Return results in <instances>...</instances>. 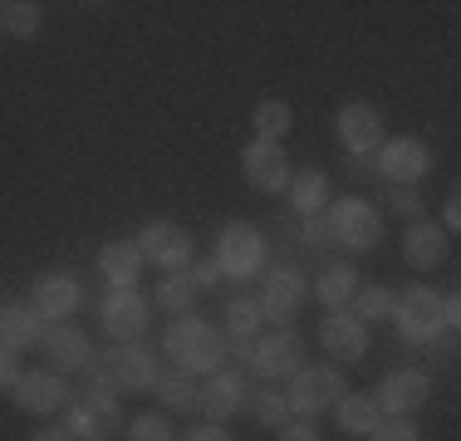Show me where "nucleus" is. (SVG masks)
Returning <instances> with one entry per match:
<instances>
[{
    "label": "nucleus",
    "mask_w": 461,
    "mask_h": 441,
    "mask_svg": "<svg viewBox=\"0 0 461 441\" xmlns=\"http://www.w3.org/2000/svg\"><path fill=\"white\" fill-rule=\"evenodd\" d=\"M246 402H250V417H256L260 427H276V432H280V427L290 422V397L276 392V388H266V392L246 397Z\"/></svg>",
    "instance_id": "obj_32"
},
{
    "label": "nucleus",
    "mask_w": 461,
    "mask_h": 441,
    "mask_svg": "<svg viewBox=\"0 0 461 441\" xmlns=\"http://www.w3.org/2000/svg\"><path fill=\"white\" fill-rule=\"evenodd\" d=\"M152 392H158L167 407L186 412V407H196V392H202V388H196V373H186V368H158Z\"/></svg>",
    "instance_id": "obj_29"
},
{
    "label": "nucleus",
    "mask_w": 461,
    "mask_h": 441,
    "mask_svg": "<svg viewBox=\"0 0 461 441\" xmlns=\"http://www.w3.org/2000/svg\"><path fill=\"white\" fill-rule=\"evenodd\" d=\"M142 265H148V260H142L138 240H108V246L98 250V274H104L108 290H133Z\"/></svg>",
    "instance_id": "obj_22"
},
{
    "label": "nucleus",
    "mask_w": 461,
    "mask_h": 441,
    "mask_svg": "<svg viewBox=\"0 0 461 441\" xmlns=\"http://www.w3.org/2000/svg\"><path fill=\"white\" fill-rule=\"evenodd\" d=\"M30 441H74V436L64 432V427H40V432L30 436Z\"/></svg>",
    "instance_id": "obj_43"
},
{
    "label": "nucleus",
    "mask_w": 461,
    "mask_h": 441,
    "mask_svg": "<svg viewBox=\"0 0 461 441\" xmlns=\"http://www.w3.org/2000/svg\"><path fill=\"white\" fill-rule=\"evenodd\" d=\"M329 212V226H334V246H348V250H373L383 240V212L364 196H344V202L324 206Z\"/></svg>",
    "instance_id": "obj_5"
},
{
    "label": "nucleus",
    "mask_w": 461,
    "mask_h": 441,
    "mask_svg": "<svg viewBox=\"0 0 461 441\" xmlns=\"http://www.w3.org/2000/svg\"><path fill=\"white\" fill-rule=\"evenodd\" d=\"M240 176H246L256 192H266V196H276L290 186V158H285V148L280 142H246L240 148Z\"/></svg>",
    "instance_id": "obj_13"
},
{
    "label": "nucleus",
    "mask_w": 461,
    "mask_h": 441,
    "mask_svg": "<svg viewBox=\"0 0 461 441\" xmlns=\"http://www.w3.org/2000/svg\"><path fill=\"white\" fill-rule=\"evenodd\" d=\"M276 441H324V436H320V427H314V422H285L276 432Z\"/></svg>",
    "instance_id": "obj_39"
},
{
    "label": "nucleus",
    "mask_w": 461,
    "mask_h": 441,
    "mask_svg": "<svg viewBox=\"0 0 461 441\" xmlns=\"http://www.w3.org/2000/svg\"><path fill=\"white\" fill-rule=\"evenodd\" d=\"M182 441H230V436H226L216 422H206V427H192V432H186Z\"/></svg>",
    "instance_id": "obj_42"
},
{
    "label": "nucleus",
    "mask_w": 461,
    "mask_h": 441,
    "mask_svg": "<svg viewBox=\"0 0 461 441\" xmlns=\"http://www.w3.org/2000/svg\"><path fill=\"white\" fill-rule=\"evenodd\" d=\"M310 300V284H304V274L294 270V265H280V270L266 274V290H260V319H270V324H290L294 314H300V304Z\"/></svg>",
    "instance_id": "obj_10"
},
{
    "label": "nucleus",
    "mask_w": 461,
    "mask_h": 441,
    "mask_svg": "<svg viewBox=\"0 0 461 441\" xmlns=\"http://www.w3.org/2000/svg\"><path fill=\"white\" fill-rule=\"evenodd\" d=\"M45 25V10L35 0H0V35L10 40H35Z\"/></svg>",
    "instance_id": "obj_27"
},
{
    "label": "nucleus",
    "mask_w": 461,
    "mask_h": 441,
    "mask_svg": "<svg viewBox=\"0 0 461 441\" xmlns=\"http://www.w3.org/2000/svg\"><path fill=\"white\" fill-rule=\"evenodd\" d=\"M123 427V402L108 388H89L79 397H69V432L74 441H113Z\"/></svg>",
    "instance_id": "obj_3"
},
{
    "label": "nucleus",
    "mask_w": 461,
    "mask_h": 441,
    "mask_svg": "<svg viewBox=\"0 0 461 441\" xmlns=\"http://www.w3.org/2000/svg\"><path fill=\"white\" fill-rule=\"evenodd\" d=\"M378 172L388 176V186H417L432 172V148L422 138H393L378 148Z\"/></svg>",
    "instance_id": "obj_12"
},
{
    "label": "nucleus",
    "mask_w": 461,
    "mask_h": 441,
    "mask_svg": "<svg viewBox=\"0 0 461 441\" xmlns=\"http://www.w3.org/2000/svg\"><path fill=\"white\" fill-rule=\"evenodd\" d=\"M186 280H192V290H212V284L221 280V265H216V260H196L192 270H186Z\"/></svg>",
    "instance_id": "obj_38"
},
{
    "label": "nucleus",
    "mask_w": 461,
    "mask_h": 441,
    "mask_svg": "<svg viewBox=\"0 0 461 441\" xmlns=\"http://www.w3.org/2000/svg\"><path fill=\"white\" fill-rule=\"evenodd\" d=\"M148 314H152V304L138 290H108L104 309H98V324L108 328L113 344H133V338H142V328H148Z\"/></svg>",
    "instance_id": "obj_15"
},
{
    "label": "nucleus",
    "mask_w": 461,
    "mask_h": 441,
    "mask_svg": "<svg viewBox=\"0 0 461 441\" xmlns=\"http://www.w3.org/2000/svg\"><path fill=\"white\" fill-rule=\"evenodd\" d=\"M348 392V382H344V373L334 368V363H314V368H300L290 378V412H300V417H320L329 412V407L339 402V397Z\"/></svg>",
    "instance_id": "obj_6"
},
{
    "label": "nucleus",
    "mask_w": 461,
    "mask_h": 441,
    "mask_svg": "<svg viewBox=\"0 0 461 441\" xmlns=\"http://www.w3.org/2000/svg\"><path fill=\"white\" fill-rule=\"evenodd\" d=\"M393 319H398V334L408 344H437V334H452L442 324V294L437 290H408L398 304H393Z\"/></svg>",
    "instance_id": "obj_8"
},
{
    "label": "nucleus",
    "mask_w": 461,
    "mask_h": 441,
    "mask_svg": "<svg viewBox=\"0 0 461 441\" xmlns=\"http://www.w3.org/2000/svg\"><path fill=\"white\" fill-rule=\"evenodd\" d=\"M354 294H358V270L354 265H324L320 270V280H314V300H320L329 314H344L348 304H354Z\"/></svg>",
    "instance_id": "obj_24"
},
{
    "label": "nucleus",
    "mask_w": 461,
    "mask_h": 441,
    "mask_svg": "<svg viewBox=\"0 0 461 441\" xmlns=\"http://www.w3.org/2000/svg\"><path fill=\"white\" fill-rule=\"evenodd\" d=\"M250 128L260 142H285V132L294 128V108L285 98H260L256 113H250Z\"/></svg>",
    "instance_id": "obj_28"
},
{
    "label": "nucleus",
    "mask_w": 461,
    "mask_h": 441,
    "mask_svg": "<svg viewBox=\"0 0 461 441\" xmlns=\"http://www.w3.org/2000/svg\"><path fill=\"white\" fill-rule=\"evenodd\" d=\"M388 206H393V216H402V220H422V196H417V186H388Z\"/></svg>",
    "instance_id": "obj_37"
},
{
    "label": "nucleus",
    "mask_w": 461,
    "mask_h": 441,
    "mask_svg": "<svg viewBox=\"0 0 461 441\" xmlns=\"http://www.w3.org/2000/svg\"><path fill=\"white\" fill-rule=\"evenodd\" d=\"M447 256H452V236H447L437 220H412L408 236H402V260L412 270H437Z\"/></svg>",
    "instance_id": "obj_20"
},
{
    "label": "nucleus",
    "mask_w": 461,
    "mask_h": 441,
    "mask_svg": "<svg viewBox=\"0 0 461 441\" xmlns=\"http://www.w3.org/2000/svg\"><path fill=\"white\" fill-rule=\"evenodd\" d=\"M128 441H177V436H172L167 417L142 412V417H133V422H128Z\"/></svg>",
    "instance_id": "obj_34"
},
{
    "label": "nucleus",
    "mask_w": 461,
    "mask_h": 441,
    "mask_svg": "<svg viewBox=\"0 0 461 441\" xmlns=\"http://www.w3.org/2000/svg\"><path fill=\"white\" fill-rule=\"evenodd\" d=\"M320 348L334 363H358L368 353V324L354 314H329L320 324Z\"/></svg>",
    "instance_id": "obj_19"
},
{
    "label": "nucleus",
    "mask_w": 461,
    "mask_h": 441,
    "mask_svg": "<svg viewBox=\"0 0 461 441\" xmlns=\"http://www.w3.org/2000/svg\"><path fill=\"white\" fill-rule=\"evenodd\" d=\"M20 412L30 417H54L59 407H69V382L59 373H20V382L10 388Z\"/></svg>",
    "instance_id": "obj_17"
},
{
    "label": "nucleus",
    "mask_w": 461,
    "mask_h": 441,
    "mask_svg": "<svg viewBox=\"0 0 461 441\" xmlns=\"http://www.w3.org/2000/svg\"><path fill=\"white\" fill-rule=\"evenodd\" d=\"M226 324H230V344H256V334H260V304L250 300V294H236V300L226 304Z\"/></svg>",
    "instance_id": "obj_30"
},
{
    "label": "nucleus",
    "mask_w": 461,
    "mask_h": 441,
    "mask_svg": "<svg viewBox=\"0 0 461 441\" xmlns=\"http://www.w3.org/2000/svg\"><path fill=\"white\" fill-rule=\"evenodd\" d=\"M250 368L260 373V378H294V373L304 368V338L294 334V328H276L270 338H256L250 344Z\"/></svg>",
    "instance_id": "obj_11"
},
{
    "label": "nucleus",
    "mask_w": 461,
    "mask_h": 441,
    "mask_svg": "<svg viewBox=\"0 0 461 441\" xmlns=\"http://www.w3.org/2000/svg\"><path fill=\"white\" fill-rule=\"evenodd\" d=\"M138 250H142V260L162 265V270H182L192 260V236H186L177 220H148L138 230Z\"/></svg>",
    "instance_id": "obj_16"
},
{
    "label": "nucleus",
    "mask_w": 461,
    "mask_h": 441,
    "mask_svg": "<svg viewBox=\"0 0 461 441\" xmlns=\"http://www.w3.org/2000/svg\"><path fill=\"white\" fill-rule=\"evenodd\" d=\"M162 353L172 358V368H186L196 378H212L226 363V338L216 324H206L202 314H182L177 324L162 334Z\"/></svg>",
    "instance_id": "obj_1"
},
{
    "label": "nucleus",
    "mask_w": 461,
    "mask_h": 441,
    "mask_svg": "<svg viewBox=\"0 0 461 441\" xmlns=\"http://www.w3.org/2000/svg\"><path fill=\"white\" fill-rule=\"evenodd\" d=\"M266 260V236H260L250 220H226L221 236H216V265H221V280H250Z\"/></svg>",
    "instance_id": "obj_4"
},
{
    "label": "nucleus",
    "mask_w": 461,
    "mask_h": 441,
    "mask_svg": "<svg viewBox=\"0 0 461 441\" xmlns=\"http://www.w3.org/2000/svg\"><path fill=\"white\" fill-rule=\"evenodd\" d=\"M368 441H422V432H417L412 417H383Z\"/></svg>",
    "instance_id": "obj_36"
},
{
    "label": "nucleus",
    "mask_w": 461,
    "mask_h": 441,
    "mask_svg": "<svg viewBox=\"0 0 461 441\" xmlns=\"http://www.w3.org/2000/svg\"><path fill=\"white\" fill-rule=\"evenodd\" d=\"M437 226H442L447 236H452V230L461 226V196H456V192H447V202H442V220H437Z\"/></svg>",
    "instance_id": "obj_41"
},
{
    "label": "nucleus",
    "mask_w": 461,
    "mask_h": 441,
    "mask_svg": "<svg viewBox=\"0 0 461 441\" xmlns=\"http://www.w3.org/2000/svg\"><path fill=\"white\" fill-rule=\"evenodd\" d=\"M84 304V284L74 270H45L35 274V284H30V309H35L45 324H64V319H74Z\"/></svg>",
    "instance_id": "obj_7"
},
{
    "label": "nucleus",
    "mask_w": 461,
    "mask_h": 441,
    "mask_svg": "<svg viewBox=\"0 0 461 441\" xmlns=\"http://www.w3.org/2000/svg\"><path fill=\"white\" fill-rule=\"evenodd\" d=\"M427 397H432V378H427L422 368H393L388 378L378 382L373 402H378L383 417H417L427 407Z\"/></svg>",
    "instance_id": "obj_9"
},
{
    "label": "nucleus",
    "mask_w": 461,
    "mask_h": 441,
    "mask_svg": "<svg viewBox=\"0 0 461 441\" xmlns=\"http://www.w3.org/2000/svg\"><path fill=\"white\" fill-rule=\"evenodd\" d=\"M192 300H196V290H192L186 274H167V280L158 284V309H167V314H177V319L192 309Z\"/></svg>",
    "instance_id": "obj_33"
},
{
    "label": "nucleus",
    "mask_w": 461,
    "mask_h": 441,
    "mask_svg": "<svg viewBox=\"0 0 461 441\" xmlns=\"http://www.w3.org/2000/svg\"><path fill=\"white\" fill-rule=\"evenodd\" d=\"M334 128H339V142L348 148V158H368V152L383 148V113L373 104H364V98L339 108Z\"/></svg>",
    "instance_id": "obj_14"
},
{
    "label": "nucleus",
    "mask_w": 461,
    "mask_h": 441,
    "mask_svg": "<svg viewBox=\"0 0 461 441\" xmlns=\"http://www.w3.org/2000/svg\"><path fill=\"white\" fill-rule=\"evenodd\" d=\"M20 353H10L5 344H0V392H10V388H15V382H20Z\"/></svg>",
    "instance_id": "obj_40"
},
{
    "label": "nucleus",
    "mask_w": 461,
    "mask_h": 441,
    "mask_svg": "<svg viewBox=\"0 0 461 441\" xmlns=\"http://www.w3.org/2000/svg\"><path fill=\"white\" fill-rule=\"evenodd\" d=\"M40 348H45L50 363H59L64 373H84L94 363V348H89V334L74 324H50L45 338H40Z\"/></svg>",
    "instance_id": "obj_21"
},
{
    "label": "nucleus",
    "mask_w": 461,
    "mask_h": 441,
    "mask_svg": "<svg viewBox=\"0 0 461 441\" xmlns=\"http://www.w3.org/2000/svg\"><path fill=\"white\" fill-rule=\"evenodd\" d=\"M40 338H45V324H40V314L30 304H5L0 309V344H5L10 353L35 348Z\"/></svg>",
    "instance_id": "obj_25"
},
{
    "label": "nucleus",
    "mask_w": 461,
    "mask_h": 441,
    "mask_svg": "<svg viewBox=\"0 0 461 441\" xmlns=\"http://www.w3.org/2000/svg\"><path fill=\"white\" fill-rule=\"evenodd\" d=\"M393 290H383V284H358L354 294V319H364V324H378V319L393 314Z\"/></svg>",
    "instance_id": "obj_31"
},
{
    "label": "nucleus",
    "mask_w": 461,
    "mask_h": 441,
    "mask_svg": "<svg viewBox=\"0 0 461 441\" xmlns=\"http://www.w3.org/2000/svg\"><path fill=\"white\" fill-rule=\"evenodd\" d=\"M84 373L94 378V388L108 392H148L158 382V348H148L142 338L113 344L108 353H94V363Z\"/></svg>",
    "instance_id": "obj_2"
},
{
    "label": "nucleus",
    "mask_w": 461,
    "mask_h": 441,
    "mask_svg": "<svg viewBox=\"0 0 461 441\" xmlns=\"http://www.w3.org/2000/svg\"><path fill=\"white\" fill-rule=\"evenodd\" d=\"M334 427L344 436H373V427L383 422V412H378V402H373V392H344L334 407Z\"/></svg>",
    "instance_id": "obj_23"
},
{
    "label": "nucleus",
    "mask_w": 461,
    "mask_h": 441,
    "mask_svg": "<svg viewBox=\"0 0 461 441\" xmlns=\"http://www.w3.org/2000/svg\"><path fill=\"white\" fill-rule=\"evenodd\" d=\"M300 240L310 250H329L334 246V226H329V212H314V216H304V226H300Z\"/></svg>",
    "instance_id": "obj_35"
},
{
    "label": "nucleus",
    "mask_w": 461,
    "mask_h": 441,
    "mask_svg": "<svg viewBox=\"0 0 461 441\" xmlns=\"http://www.w3.org/2000/svg\"><path fill=\"white\" fill-rule=\"evenodd\" d=\"M290 206L300 216H314V212H324L329 206V176L324 172H314V167H304V172H290Z\"/></svg>",
    "instance_id": "obj_26"
},
{
    "label": "nucleus",
    "mask_w": 461,
    "mask_h": 441,
    "mask_svg": "<svg viewBox=\"0 0 461 441\" xmlns=\"http://www.w3.org/2000/svg\"><path fill=\"white\" fill-rule=\"evenodd\" d=\"M246 378L240 373H230V368H216L212 378L202 382V392H196V407H202V417L206 422H216L221 427L226 417H236L240 407H246Z\"/></svg>",
    "instance_id": "obj_18"
}]
</instances>
